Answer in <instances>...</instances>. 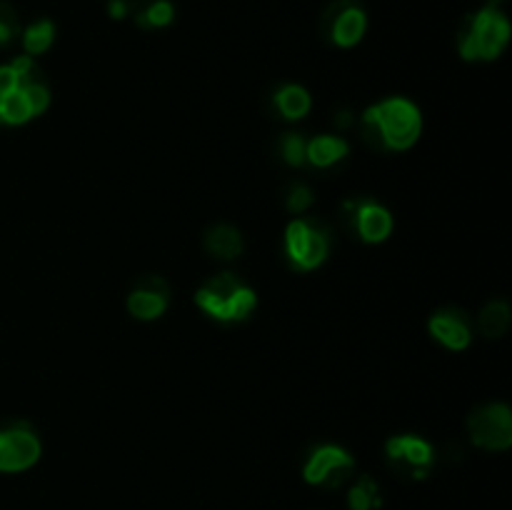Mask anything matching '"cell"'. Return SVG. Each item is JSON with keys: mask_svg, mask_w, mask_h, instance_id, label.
Listing matches in <instances>:
<instances>
[{"mask_svg": "<svg viewBox=\"0 0 512 510\" xmlns=\"http://www.w3.org/2000/svg\"><path fill=\"white\" fill-rule=\"evenodd\" d=\"M203 243H205V250L218 260L240 258V253H243L245 248L243 235H240V230L230 223H215L213 228L205 230Z\"/></svg>", "mask_w": 512, "mask_h": 510, "instance_id": "cell-13", "label": "cell"}, {"mask_svg": "<svg viewBox=\"0 0 512 510\" xmlns=\"http://www.w3.org/2000/svg\"><path fill=\"white\" fill-rule=\"evenodd\" d=\"M170 288L160 275H143L135 280L128 295V310L138 320H155L168 310Z\"/></svg>", "mask_w": 512, "mask_h": 510, "instance_id": "cell-11", "label": "cell"}, {"mask_svg": "<svg viewBox=\"0 0 512 510\" xmlns=\"http://www.w3.org/2000/svg\"><path fill=\"white\" fill-rule=\"evenodd\" d=\"M125 3H128V15H133L140 28H163L175 15L170 0H125Z\"/></svg>", "mask_w": 512, "mask_h": 510, "instance_id": "cell-16", "label": "cell"}, {"mask_svg": "<svg viewBox=\"0 0 512 510\" xmlns=\"http://www.w3.org/2000/svg\"><path fill=\"white\" fill-rule=\"evenodd\" d=\"M420 133H423V118L418 105L405 98L380 100L360 118V138L378 153L413 148Z\"/></svg>", "mask_w": 512, "mask_h": 510, "instance_id": "cell-1", "label": "cell"}, {"mask_svg": "<svg viewBox=\"0 0 512 510\" xmlns=\"http://www.w3.org/2000/svg\"><path fill=\"white\" fill-rule=\"evenodd\" d=\"M310 105H313V98H310L308 90L303 85H280L273 93V108L278 110L280 118L285 120H300L310 113Z\"/></svg>", "mask_w": 512, "mask_h": 510, "instance_id": "cell-15", "label": "cell"}, {"mask_svg": "<svg viewBox=\"0 0 512 510\" xmlns=\"http://www.w3.org/2000/svg\"><path fill=\"white\" fill-rule=\"evenodd\" d=\"M53 38H55V25L50 23V20H38V23H33L23 33L25 53H28L30 58H33V55L45 53V50L53 45Z\"/></svg>", "mask_w": 512, "mask_h": 510, "instance_id": "cell-19", "label": "cell"}, {"mask_svg": "<svg viewBox=\"0 0 512 510\" xmlns=\"http://www.w3.org/2000/svg\"><path fill=\"white\" fill-rule=\"evenodd\" d=\"M430 333L450 350H465L473 340L470 315L460 308H443L430 318Z\"/></svg>", "mask_w": 512, "mask_h": 510, "instance_id": "cell-12", "label": "cell"}, {"mask_svg": "<svg viewBox=\"0 0 512 510\" xmlns=\"http://www.w3.org/2000/svg\"><path fill=\"white\" fill-rule=\"evenodd\" d=\"M385 458L390 468L403 478H428L435 465V450L428 440L418 435H395L385 443Z\"/></svg>", "mask_w": 512, "mask_h": 510, "instance_id": "cell-7", "label": "cell"}, {"mask_svg": "<svg viewBox=\"0 0 512 510\" xmlns=\"http://www.w3.org/2000/svg\"><path fill=\"white\" fill-rule=\"evenodd\" d=\"M313 200H315L313 190H310L305 183H300V180H293V183H288L283 188V203L290 213L295 215L305 213V210L313 205Z\"/></svg>", "mask_w": 512, "mask_h": 510, "instance_id": "cell-21", "label": "cell"}, {"mask_svg": "<svg viewBox=\"0 0 512 510\" xmlns=\"http://www.w3.org/2000/svg\"><path fill=\"white\" fill-rule=\"evenodd\" d=\"M305 145L308 140L300 133H283L278 138V155L290 168H300L305 163Z\"/></svg>", "mask_w": 512, "mask_h": 510, "instance_id": "cell-20", "label": "cell"}, {"mask_svg": "<svg viewBox=\"0 0 512 510\" xmlns=\"http://www.w3.org/2000/svg\"><path fill=\"white\" fill-rule=\"evenodd\" d=\"M20 33V18L15 8L5 0H0V45L10 43Z\"/></svg>", "mask_w": 512, "mask_h": 510, "instance_id": "cell-22", "label": "cell"}, {"mask_svg": "<svg viewBox=\"0 0 512 510\" xmlns=\"http://www.w3.org/2000/svg\"><path fill=\"white\" fill-rule=\"evenodd\" d=\"M330 235L320 220L298 218L285 228V255L298 270H313L328 258Z\"/></svg>", "mask_w": 512, "mask_h": 510, "instance_id": "cell-5", "label": "cell"}, {"mask_svg": "<svg viewBox=\"0 0 512 510\" xmlns=\"http://www.w3.org/2000/svg\"><path fill=\"white\" fill-rule=\"evenodd\" d=\"M365 25H368V18L358 0H333L320 18V33L328 43L353 48L365 35Z\"/></svg>", "mask_w": 512, "mask_h": 510, "instance_id": "cell-8", "label": "cell"}, {"mask_svg": "<svg viewBox=\"0 0 512 510\" xmlns=\"http://www.w3.org/2000/svg\"><path fill=\"white\" fill-rule=\"evenodd\" d=\"M498 3H500V0H488V8H495Z\"/></svg>", "mask_w": 512, "mask_h": 510, "instance_id": "cell-23", "label": "cell"}, {"mask_svg": "<svg viewBox=\"0 0 512 510\" xmlns=\"http://www.w3.org/2000/svg\"><path fill=\"white\" fill-rule=\"evenodd\" d=\"M353 470L355 460L348 450L338 448V445H320L310 453L303 468V478L320 488H338L353 475Z\"/></svg>", "mask_w": 512, "mask_h": 510, "instance_id": "cell-9", "label": "cell"}, {"mask_svg": "<svg viewBox=\"0 0 512 510\" xmlns=\"http://www.w3.org/2000/svg\"><path fill=\"white\" fill-rule=\"evenodd\" d=\"M510 40V23L500 10L483 8L458 28V50L465 60H493Z\"/></svg>", "mask_w": 512, "mask_h": 510, "instance_id": "cell-3", "label": "cell"}, {"mask_svg": "<svg viewBox=\"0 0 512 510\" xmlns=\"http://www.w3.org/2000/svg\"><path fill=\"white\" fill-rule=\"evenodd\" d=\"M338 220L345 233L358 235L365 243H383L393 233V215H390V210L380 205L378 200L368 198V195L345 200L340 205Z\"/></svg>", "mask_w": 512, "mask_h": 510, "instance_id": "cell-4", "label": "cell"}, {"mask_svg": "<svg viewBox=\"0 0 512 510\" xmlns=\"http://www.w3.org/2000/svg\"><path fill=\"white\" fill-rule=\"evenodd\" d=\"M348 150V140L338 138V135H318L305 145V160L313 163L315 168H330V165L340 163L348 155Z\"/></svg>", "mask_w": 512, "mask_h": 510, "instance_id": "cell-14", "label": "cell"}, {"mask_svg": "<svg viewBox=\"0 0 512 510\" xmlns=\"http://www.w3.org/2000/svg\"><path fill=\"white\" fill-rule=\"evenodd\" d=\"M383 505L378 483L370 475H360L348 490V508L350 510H378Z\"/></svg>", "mask_w": 512, "mask_h": 510, "instance_id": "cell-18", "label": "cell"}, {"mask_svg": "<svg viewBox=\"0 0 512 510\" xmlns=\"http://www.w3.org/2000/svg\"><path fill=\"white\" fill-rule=\"evenodd\" d=\"M40 440L25 425H8L0 430V473H20L38 463Z\"/></svg>", "mask_w": 512, "mask_h": 510, "instance_id": "cell-10", "label": "cell"}, {"mask_svg": "<svg viewBox=\"0 0 512 510\" xmlns=\"http://www.w3.org/2000/svg\"><path fill=\"white\" fill-rule=\"evenodd\" d=\"M195 303L215 320L223 323H238L245 320L258 305L255 290L245 285L238 275L233 273H220L213 275L208 283L200 285Z\"/></svg>", "mask_w": 512, "mask_h": 510, "instance_id": "cell-2", "label": "cell"}, {"mask_svg": "<svg viewBox=\"0 0 512 510\" xmlns=\"http://www.w3.org/2000/svg\"><path fill=\"white\" fill-rule=\"evenodd\" d=\"M468 435L483 450H508L512 445V413L503 403H485L468 415Z\"/></svg>", "mask_w": 512, "mask_h": 510, "instance_id": "cell-6", "label": "cell"}, {"mask_svg": "<svg viewBox=\"0 0 512 510\" xmlns=\"http://www.w3.org/2000/svg\"><path fill=\"white\" fill-rule=\"evenodd\" d=\"M510 328V305L505 300H490L478 315V330L485 338H503Z\"/></svg>", "mask_w": 512, "mask_h": 510, "instance_id": "cell-17", "label": "cell"}]
</instances>
